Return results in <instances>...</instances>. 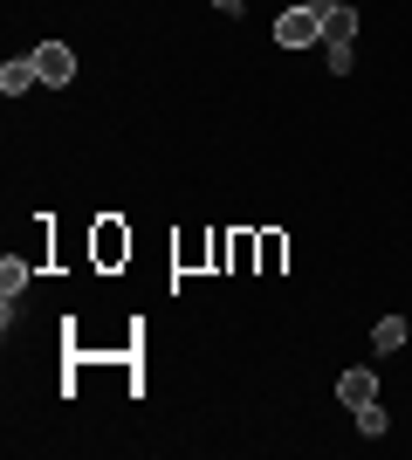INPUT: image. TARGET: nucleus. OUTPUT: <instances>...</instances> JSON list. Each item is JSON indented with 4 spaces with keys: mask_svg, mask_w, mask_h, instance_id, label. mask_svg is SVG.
<instances>
[{
    "mask_svg": "<svg viewBox=\"0 0 412 460\" xmlns=\"http://www.w3.org/2000/svg\"><path fill=\"white\" fill-rule=\"evenodd\" d=\"M351 41H357V7L323 14V62H330L337 76H351Z\"/></svg>",
    "mask_w": 412,
    "mask_h": 460,
    "instance_id": "1",
    "label": "nucleus"
},
{
    "mask_svg": "<svg viewBox=\"0 0 412 460\" xmlns=\"http://www.w3.org/2000/svg\"><path fill=\"white\" fill-rule=\"evenodd\" d=\"M275 41H282V49H310V41H323V14H310V7L295 0L289 14L275 21Z\"/></svg>",
    "mask_w": 412,
    "mask_h": 460,
    "instance_id": "2",
    "label": "nucleus"
},
{
    "mask_svg": "<svg viewBox=\"0 0 412 460\" xmlns=\"http://www.w3.org/2000/svg\"><path fill=\"white\" fill-rule=\"evenodd\" d=\"M35 69L48 90H62V83H76V56H69V41H41L35 49Z\"/></svg>",
    "mask_w": 412,
    "mask_h": 460,
    "instance_id": "3",
    "label": "nucleus"
},
{
    "mask_svg": "<svg viewBox=\"0 0 412 460\" xmlns=\"http://www.w3.org/2000/svg\"><path fill=\"white\" fill-rule=\"evenodd\" d=\"M337 399L351 405V412H357V405H372V399H378V371L351 365V371H344V378H337Z\"/></svg>",
    "mask_w": 412,
    "mask_h": 460,
    "instance_id": "4",
    "label": "nucleus"
},
{
    "mask_svg": "<svg viewBox=\"0 0 412 460\" xmlns=\"http://www.w3.org/2000/svg\"><path fill=\"white\" fill-rule=\"evenodd\" d=\"M41 83V69H35V56H21V62H7V69H0V90L7 96H28Z\"/></svg>",
    "mask_w": 412,
    "mask_h": 460,
    "instance_id": "5",
    "label": "nucleus"
},
{
    "mask_svg": "<svg viewBox=\"0 0 412 460\" xmlns=\"http://www.w3.org/2000/svg\"><path fill=\"white\" fill-rule=\"evenodd\" d=\"M372 350H378V358L406 350V316H378V323H372Z\"/></svg>",
    "mask_w": 412,
    "mask_h": 460,
    "instance_id": "6",
    "label": "nucleus"
},
{
    "mask_svg": "<svg viewBox=\"0 0 412 460\" xmlns=\"http://www.w3.org/2000/svg\"><path fill=\"white\" fill-rule=\"evenodd\" d=\"M21 288H28V261H21V254H7V261H0V296H7V323H14V296Z\"/></svg>",
    "mask_w": 412,
    "mask_h": 460,
    "instance_id": "7",
    "label": "nucleus"
},
{
    "mask_svg": "<svg viewBox=\"0 0 412 460\" xmlns=\"http://www.w3.org/2000/svg\"><path fill=\"white\" fill-rule=\"evenodd\" d=\"M351 420H357V433H364V440H385V426H392V420H385V405H357V412H351Z\"/></svg>",
    "mask_w": 412,
    "mask_h": 460,
    "instance_id": "8",
    "label": "nucleus"
},
{
    "mask_svg": "<svg viewBox=\"0 0 412 460\" xmlns=\"http://www.w3.org/2000/svg\"><path fill=\"white\" fill-rule=\"evenodd\" d=\"M302 7H310V14H337V7H344V0H302Z\"/></svg>",
    "mask_w": 412,
    "mask_h": 460,
    "instance_id": "9",
    "label": "nucleus"
},
{
    "mask_svg": "<svg viewBox=\"0 0 412 460\" xmlns=\"http://www.w3.org/2000/svg\"><path fill=\"white\" fill-rule=\"evenodd\" d=\"M214 7H220V14H241V7H248V0H214Z\"/></svg>",
    "mask_w": 412,
    "mask_h": 460,
    "instance_id": "10",
    "label": "nucleus"
}]
</instances>
